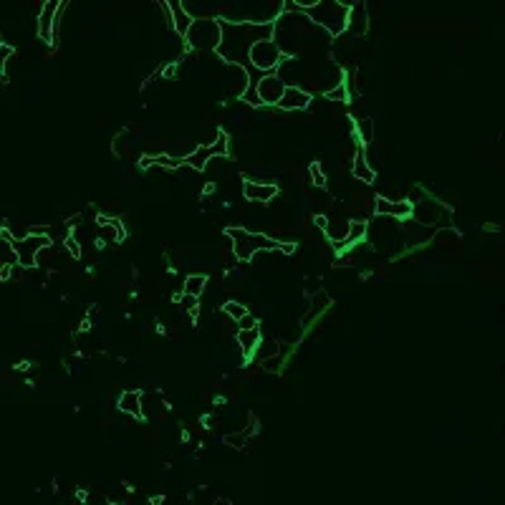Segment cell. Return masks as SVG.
Wrapping results in <instances>:
<instances>
[{"instance_id":"6da1fadb","label":"cell","mask_w":505,"mask_h":505,"mask_svg":"<svg viewBox=\"0 0 505 505\" xmlns=\"http://www.w3.org/2000/svg\"><path fill=\"white\" fill-rule=\"evenodd\" d=\"M222 23V43L217 48V53L225 58L228 63L243 66L248 61V51L250 46L261 38H273V23L268 26H253V23Z\"/></svg>"},{"instance_id":"7a4b0ae2","label":"cell","mask_w":505,"mask_h":505,"mask_svg":"<svg viewBox=\"0 0 505 505\" xmlns=\"http://www.w3.org/2000/svg\"><path fill=\"white\" fill-rule=\"evenodd\" d=\"M301 13H303L313 26L323 28L333 38L346 33V21H349V6H346V3H339V0H318V3L303 6Z\"/></svg>"},{"instance_id":"3957f363","label":"cell","mask_w":505,"mask_h":505,"mask_svg":"<svg viewBox=\"0 0 505 505\" xmlns=\"http://www.w3.org/2000/svg\"><path fill=\"white\" fill-rule=\"evenodd\" d=\"M225 235H228V240H230L235 261H240V263L253 261V256H256L258 250L276 253L278 245H281V240L268 238V235H263V233H250V230H245V228H228L225 230Z\"/></svg>"},{"instance_id":"277c9868","label":"cell","mask_w":505,"mask_h":505,"mask_svg":"<svg viewBox=\"0 0 505 505\" xmlns=\"http://www.w3.org/2000/svg\"><path fill=\"white\" fill-rule=\"evenodd\" d=\"M184 43L192 51H217L222 43V23L215 16H194L192 26L184 33Z\"/></svg>"},{"instance_id":"5b68a950","label":"cell","mask_w":505,"mask_h":505,"mask_svg":"<svg viewBox=\"0 0 505 505\" xmlns=\"http://www.w3.org/2000/svg\"><path fill=\"white\" fill-rule=\"evenodd\" d=\"M283 58H286L283 51L278 48V43L273 38L256 41V43L250 46V51H248L250 66L256 68V71H261L263 76H266V73H276V68L281 66Z\"/></svg>"},{"instance_id":"8992f818","label":"cell","mask_w":505,"mask_h":505,"mask_svg":"<svg viewBox=\"0 0 505 505\" xmlns=\"http://www.w3.org/2000/svg\"><path fill=\"white\" fill-rule=\"evenodd\" d=\"M13 253H16V261L21 263V268H33L36 266V256H38L41 250L51 248L53 240L51 235H38V233H28L26 238L21 240H13Z\"/></svg>"},{"instance_id":"52a82bcc","label":"cell","mask_w":505,"mask_h":505,"mask_svg":"<svg viewBox=\"0 0 505 505\" xmlns=\"http://www.w3.org/2000/svg\"><path fill=\"white\" fill-rule=\"evenodd\" d=\"M283 91H286V83L278 73H266V76H261L256 83L258 99H261V104H268V106H276L278 101H281V96H283Z\"/></svg>"},{"instance_id":"ba28073f","label":"cell","mask_w":505,"mask_h":505,"mask_svg":"<svg viewBox=\"0 0 505 505\" xmlns=\"http://www.w3.org/2000/svg\"><path fill=\"white\" fill-rule=\"evenodd\" d=\"M374 212H377V217H389V220H410L412 202H407V197L405 200H389V197L379 194L374 200Z\"/></svg>"},{"instance_id":"9c48e42d","label":"cell","mask_w":505,"mask_h":505,"mask_svg":"<svg viewBox=\"0 0 505 505\" xmlns=\"http://www.w3.org/2000/svg\"><path fill=\"white\" fill-rule=\"evenodd\" d=\"M313 101V94L311 91H306L303 86H286L283 96H281V101H278V109L283 111H303L308 109Z\"/></svg>"},{"instance_id":"30bf717a","label":"cell","mask_w":505,"mask_h":505,"mask_svg":"<svg viewBox=\"0 0 505 505\" xmlns=\"http://www.w3.org/2000/svg\"><path fill=\"white\" fill-rule=\"evenodd\" d=\"M278 194V184L261 182V179H245L243 182V197L248 202H271Z\"/></svg>"},{"instance_id":"8fae6325","label":"cell","mask_w":505,"mask_h":505,"mask_svg":"<svg viewBox=\"0 0 505 505\" xmlns=\"http://www.w3.org/2000/svg\"><path fill=\"white\" fill-rule=\"evenodd\" d=\"M369 31V11L364 3H354L349 6V21H346V33L361 38Z\"/></svg>"},{"instance_id":"7c38bea8","label":"cell","mask_w":505,"mask_h":505,"mask_svg":"<svg viewBox=\"0 0 505 505\" xmlns=\"http://www.w3.org/2000/svg\"><path fill=\"white\" fill-rule=\"evenodd\" d=\"M58 6L56 0H48L41 6V16H38V36L48 43H53V26H56V13H58Z\"/></svg>"},{"instance_id":"4fadbf2b","label":"cell","mask_w":505,"mask_h":505,"mask_svg":"<svg viewBox=\"0 0 505 505\" xmlns=\"http://www.w3.org/2000/svg\"><path fill=\"white\" fill-rule=\"evenodd\" d=\"M167 6H170V18H172L170 26L175 28V33L184 38V33H187L189 26H192V21H194L192 13L184 8V3H177V0H175V3H167Z\"/></svg>"},{"instance_id":"5bb4252c","label":"cell","mask_w":505,"mask_h":505,"mask_svg":"<svg viewBox=\"0 0 505 505\" xmlns=\"http://www.w3.org/2000/svg\"><path fill=\"white\" fill-rule=\"evenodd\" d=\"M351 175H354L356 179H361V182L372 184L374 179H377V170H374L372 165H369V160L364 157V147H359L354 155V162H351Z\"/></svg>"},{"instance_id":"9a60e30c","label":"cell","mask_w":505,"mask_h":505,"mask_svg":"<svg viewBox=\"0 0 505 505\" xmlns=\"http://www.w3.org/2000/svg\"><path fill=\"white\" fill-rule=\"evenodd\" d=\"M142 400H145L142 392H137V389H127V392L119 395V410L129 417H142Z\"/></svg>"},{"instance_id":"2e32d148","label":"cell","mask_w":505,"mask_h":505,"mask_svg":"<svg viewBox=\"0 0 505 505\" xmlns=\"http://www.w3.org/2000/svg\"><path fill=\"white\" fill-rule=\"evenodd\" d=\"M235 341H238L243 356H250L256 351L258 341H261V328H250V331H238L235 333Z\"/></svg>"},{"instance_id":"e0dca14e","label":"cell","mask_w":505,"mask_h":505,"mask_svg":"<svg viewBox=\"0 0 505 505\" xmlns=\"http://www.w3.org/2000/svg\"><path fill=\"white\" fill-rule=\"evenodd\" d=\"M119 230H122V220L119 217H111L106 225H99V240L96 245H106V243H119Z\"/></svg>"},{"instance_id":"ac0fdd59","label":"cell","mask_w":505,"mask_h":505,"mask_svg":"<svg viewBox=\"0 0 505 505\" xmlns=\"http://www.w3.org/2000/svg\"><path fill=\"white\" fill-rule=\"evenodd\" d=\"M210 160H212V155H210V150L207 147H197L194 152H189L187 157H182V162L187 167H192V170H197V172H202V170H207V165H210Z\"/></svg>"},{"instance_id":"d6986e66","label":"cell","mask_w":505,"mask_h":505,"mask_svg":"<svg viewBox=\"0 0 505 505\" xmlns=\"http://www.w3.org/2000/svg\"><path fill=\"white\" fill-rule=\"evenodd\" d=\"M205 286H207V276H202V273H189L182 281V293L200 298V296L205 293Z\"/></svg>"},{"instance_id":"ffe728a7","label":"cell","mask_w":505,"mask_h":505,"mask_svg":"<svg viewBox=\"0 0 505 505\" xmlns=\"http://www.w3.org/2000/svg\"><path fill=\"white\" fill-rule=\"evenodd\" d=\"M356 137H359L361 147H372V142H374V119L372 117L356 119Z\"/></svg>"},{"instance_id":"44dd1931","label":"cell","mask_w":505,"mask_h":505,"mask_svg":"<svg viewBox=\"0 0 505 505\" xmlns=\"http://www.w3.org/2000/svg\"><path fill=\"white\" fill-rule=\"evenodd\" d=\"M207 150H210L212 157H220V160H225V157L230 155V137H228V132L217 129V132H215V139H212V145L207 147Z\"/></svg>"},{"instance_id":"7402d4cb","label":"cell","mask_w":505,"mask_h":505,"mask_svg":"<svg viewBox=\"0 0 505 505\" xmlns=\"http://www.w3.org/2000/svg\"><path fill=\"white\" fill-rule=\"evenodd\" d=\"M323 233L328 235V240H331L333 245L344 243L346 235H349V222H346V220H328V225H326V230H323Z\"/></svg>"},{"instance_id":"603a6c76","label":"cell","mask_w":505,"mask_h":505,"mask_svg":"<svg viewBox=\"0 0 505 505\" xmlns=\"http://www.w3.org/2000/svg\"><path fill=\"white\" fill-rule=\"evenodd\" d=\"M253 354H256L261 361L273 359V356L281 354V344H278L276 339H263V341H258V346H256V351H253Z\"/></svg>"},{"instance_id":"cb8c5ba5","label":"cell","mask_w":505,"mask_h":505,"mask_svg":"<svg viewBox=\"0 0 505 505\" xmlns=\"http://www.w3.org/2000/svg\"><path fill=\"white\" fill-rule=\"evenodd\" d=\"M222 313H225V316H228L230 321L238 323L240 318H243L245 313H248V306L240 303V301H225V303H222Z\"/></svg>"},{"instance_id":"d4e9b609","label":"cell","mask_w":505,"mask_h":505,"mask_svg":"<svg viewBox=\"0 0 505 505\" xmlns=\"http://www.w3.org/2000/svg\"><path fill=\"white\" fill-rule=\"evenodd\" d=\"M328 306H331V296H328L326 291H318L311 298V308H308V311H311V316H318V313L326 311Z\"/></svg>"},{"instance_id":"484cf974","label":"cell","mask_w":505,"mask_h":505,"mask_svg":"<svg viewBox=\"0 0 505 505\" xmlns=\"http://www.w3.org/2000/svg\"><path fill=\"white\" fill-rule=\"evenodd\" d=\"M152 160H155V165H160L162 170H179V167H184L182 157H172V155H152Z\"/></svg>"},{"instance_id":"4316f807","label":"cell","mask_w":505,"mask_h":505,"mask_svg":"<svg viewBox=\"0 0 505 505\" xmlns=\"http://www.w3.org/2000/svg\"><path fill=\"white\" fill-rule=\"evenodd\" d=\"M175 301H179V306H182L189 316H197V301L200 298H194V296H187V293H175Z\"/></svg>"},{"instance_id":"83f0119b","label":"cell","mask_w":505,"mask_h":505,"mask_svg":"<svg viewBox=\"0 0 505 505\" xmlns=\"http://www.w3.org/2000/svg\"><path fill=\"white\" fill-rule=\"evenodd\" d=\"M308 175H311V182L316 184V187H326V184H328L326 172H323V167L318 165V162H313V165L308 167Z\"/></svg>"},{"instance_id":"f1b7e54d","label":"cell","mask_w":505,"mask_h":505,"mask_svg":"<svg viewBox=\"0 0 505 505\" xmlns=\"http://www.w3.org/2000/svg\"><path fill=\"white\" fill-rule=\"evenodd\" d=\"M323 96H326L328 101H346V99H349V89H346V83H339V86L328 89Z\"/></svg>"},{"instance_id":"f546056e","label":"cell","mask_w":505,"mask_h":505,"mask_svg":"<svg viewBox=\"0 0 505 505\" xmlns=\"http://www.w3.org/2000/svg\"><path fill=\"white\" fill-rule=\"evenodd\" d=\"M63 248L68 250V256H71V258H81V243H78V240L73 238L71 233L63 238Z\"/></svg>"},{"instance_id":"4dcf8cb0","label":"cell","mask_w":505,"mask_h":505,"mask_svg":"<svg viewBox=\"0 0 505 505\" xmlns=\"http://www.w3.org/2000/svg\"><path fill=\"white\" fill-rule=\"evenodd\" d=\"M13 53H16V48L8 43H0V73H6L8 68V61L13 58Z\"/></svg>"},{"instance_id":"1f68e13d","label":"cell","mask_w":505,"mask_h":505,"mask_svg":"<svg viewBox=\"0 0 505 505\" xmlns=\"http://www.w3.org/2000/svg\"><path fill=\"white\" fill-rule=\"evenodd\" d=\"M225 442H228L230 447H235V450H240V447H245V444H248V434H245V432H233V434H228V437H225Z\"/></svg>"},{"instance_id":"d6a6232c","label":"cell","mask_w":505,"mask_h":505,"mask_svg":"<svg viewBox=\"0 0 505 505\" xmlns=\"http://www.w3.org/2000/svg\"><path fill=\"white\" fill-rule=\"evenodd\" d=\"M250 328H261V326H258V318L253 316V313H245L238 321V331H250Z\"/></svg>"},{"instance_id":"836d02e7","label":"cell","mask_w":505,"mask_h":505,"mask_svg":"<svg viewBox=\"0 0 505 505\" xmlns=\"http://www.w3.org/2000/svg\"><path fill=\"white\" fill-rule=\"evenodd\" d=\"M263 369H266V372H278V369H281V354L263 361Z\"/></svg>"},{"instance_id":"e575fe53","label":"cell","mask_w":505,"mask_h":505,"mask_svg":"<svg viewBox=\"0 0 505 505\" xmlns=\"http://www.w3.org/2000/svg\"><path fill=\"white\" fill-rule=\"evenodd\" d=\"M160 73H162V78H175V73H177V63H167L165 68H160Z\"/></svg>"},{"instance_id":"d590c367","label":"cell","mask_w":505,"mask_h":505,"mask_svg":"<svg viewBox=\"0 0 505 505\" xmlns=\"http://www.w3.org/2000/svg\"><path fill=\"white\" fill-rule=\"evenodd\" d=\"M124 142H127V134H119V137L114 139V155H117V157H122V152H124Z\"/></svg>"},{"instance_id":"8d00e7d4","label":"cell","mask_w":505,"mask_h":505,"mask_svg":"<svg viewBox=\"0 0 505 505\" xmlns=\"http://www.w3.org/2000/svg\"><path fill=\"white\" fill-rule=\"evenodd\" d=\"M278 253H286V256H293V253H296V243H281V245H278Z\"/></svg>"},{"instance_id":"74e56055","label":"cell","mask_w":505,"mask_h":505,"mask_svg":"<svg viewBox=\"0 0 505 505\" xmlns=\"http://www.w3.org/2000/svg\"><path fill=\"white\" fill-rule=\"evenodd\" d=\"M13 268H16V263H11V266H3V268H0V281H11Z\"/></svg>"},{"instance_id":"f35d334b","label":"cell","mask_w":505,"mask_h":505,"mask_svg":"<svg viewBox=\"0 0 505 505\" xmlns=\"http://www.w3.org/2000/svg\"><path fill=\"white\" fill-rule=\"evenodd\" d=\"M313 225H316L318 230H326V225H328V217H326V215H316V217H313Z\"/></svg>"},{"instance_id":"ab89813d","label":"cell","mask_w":505,"mask_h":505,"mask_svg":"<svg viewBox=\"0 0 505 505\" xmlns=\"http://www.w3.org/2000/svg\"><path fill=\"white\" fill-rule=\"evenodd\" d=\"M91 328V318H83L81 321V331H89Z\"/></svg>"},{"instance_id":"60d3db41","label":"cell","mask_w":505,"mask_h":505,"mask_svg":"<svg viewBox=\"0 0 505 505\" xmlns=\"http://www.w3.org/2000/svg\"><path fill=\"white\" fill-rule=\"evenodd\" d=\"M215 505H230V500H217Z\"/></svg>"}]
</instances>
